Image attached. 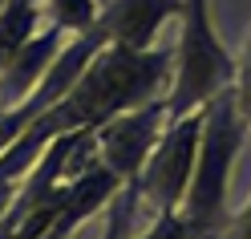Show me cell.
I'll use <instances>...</instances> for the list:
<instances>
[{
    "label": "cell",
    "instance_id": "obj_2",
    "mask_svg": "<svg viewBox=\"0 0 251 239\" xmlns=\"http://www.w3.org/2000/svg\"><path fill=\"white\" fill-rule=\"evenodd\" d=\"M239 138H243V118H239V106H235V85H227L202 106L199 154H195V170L178 207V215L186 223V239H215L227 227L223 207H227V179L235 166Z\"/></svg>",
    "mask_w": 251,
    "mask_h": 239
},
{
    "label": "cell",
    "instance_id": "obj_4",
    "mask_svg": "<svg viewBox=\"0 0 251 239\" xmlns=\"http://www.w3.org/2000/svg\"><path fill=\"white\" fill-rule=\"evenodd\" d=\"M199 134H202V109L162 126L142 174L134 179L138 203H146V211L162 215V211H178L182 207L186 183H191V170H195V154H199Z\"/></svg>",
    "mask_w": 251,
    "mask_h": 239
},
{
    "label": "cell",
    "instance_id": "obj_5",
    "mask_svg": "<svg viewBox=\"0 0 251 239\" xmlns=\"http://www.w3.org/2000/svg\"><path fill=\"white\" fill-rule=\"evenodd\" d=\"M162 126H166V98H154L138 109H126V114H114L109 122L93 126V146H101V162L122 183H134L142 174Z\"/></svg>",
    "mask_w": 251,
    "mask_h": 239
},
{
    "label": "cell",
    "instance_id": "obj_13",
    "mask_svg": "<svg viewBox=\"0 0 251 239\" xmlns=\"http://www.w3.org/2000/svg\"><path fill=\"white\" fill-rule=\"evenodd\" d=\"M231 239H251V203L231 219Z\"/></svg>",
    "mask_w": 251,
    "mask_h": 239
},
{
    "label": "cell",
    "instance_id": "obj_3",
    "mask_svg": "<svg viewBox=\"0 0 251 239\" xmlns=\"http://www.w3.org/2000/svg\"><path fill=\"white\" fill-rule=\"evenodd\" d=\"M178 17H182V37L175 49V69H170L166 122L202 109L219 89L235 81V57L215 37L207 0H182Z\"/></svg>",
    "mask_w": 251,
    "mask_h": 239
},
{
    "label": "cell",
    "instance_id": "obj_14",
    "mask_svg": "<svg viewBox=\"0 0 251 239\" xmlns=\"http://www.w3.org/2000/svg\"><path fill=\"white\" fill-rule=\"evenodd\" d=\"M12 199H17V183H0V219L8 215V207H12Z\"/></svg>",
    "mask_w": 251,
    "mask_h": 239
},
{
    "label": "cell",
    "instance_id": "obj_1",
    "mask_svg": "<svg viewBox=\"0 0 251 239\" xmlns=\"http://www.w3.org/2000/svg\"><path fill=\"white\" fill-rule=\"evenodd\" d=\"M170 69H175V53H166V49H154V45L150 49H126V45L105 41L89 57V65L69 85L65 98L49 106L37 122H28L0 150V183H21L57 134L93 130L114 114L154 102L162 81H170Z\"/></svg>",
    "mask_w": 251,
    "mask_h": 239
},
{
    "label": "cell",
    "instance_id": "obj_8",
    "mask_svg": "<svg viewBox=\"0 0 251 239\" xmlns=\"http://www.w3.org/2000/svg\"><path fill=\"white\" fill-rule=\"evenodd\" d=\"M61 28L49 25L41 37H28L17 53L4 57V65H0V109H12L21 106L28 93L37 89V81L45 77V69L53 65V57L61 53Z\"/></svg>",
    "mask_w": 251,
    "mask_h": 239
},
{
    "label": "cell",
    "instance_id": "obj_10",
    "mask_svg": "<svg viewBox=\"0 0 251 239\" xmlns=\"http://www.w3.org/2000/svg\"><path fill=\"white\" fill-rule=\"evenodd\" d=\"M49 8V21L61 28V33H85V28L98 25V0H45Z\"/></svg>",
    "mask_w": 251,
    "mask_h": 239
},
{
    "label": "cell",
    "instance_id": "obj_17",
    "mask_svg": "<svg viewBox=\"0 0 251 239\" xmlns=\"http://www.w3.org/2000/svg\"><path fill=\"white\" fill-rule=\"evenodd\" d=\"M101 4H105V0H101Z\"/></svg>",
    "mask_w": 251,
    "mask_h": 239
},
{
    "label": "cell",
    "instance_id": "obj_12",
    "mask_svg": "<svg viewBox=\"0 0 251 239\" xmlns=\"http://www.w3.org/2000/svg\"><path fill=\"white\" fill-rule=\"evenodd\" d=\"M138 239H186V223L178 211H162V215H154V223Z\"/></svg>",
    "mask_w": 251,
    "mask_h": 239
},
{
    "label": "cell",
    "instance_id": "obj_9",
    "mask_svg": "<svg viewBox=\"0 0 251 239\" xmlns=\"http://www.w3.org/2000/svg\"><path fill=\"white\" fill-rule=\"evenodd\" d=\"M33 21H37V4L33 0H4L0 4V53H17L21 45L33 37Z\"/></svg>",
    "mask_w": 251,
    "mask_h": 239
},
{
    "label": "cell",
    "instance_id": "obj_11",
    "mask_svg": "<svg viewBox=\"0 0 251 239\" xmlns=\"http://www.w3.org/2000/svg\"><path fill=\"white\" fill-rule=\"evenodd\" d=\"M235 106H239L243 126H251V37H247L243 57L235 61Z\"/></svg>",
    "mask_w": 251,
    "mask_h": 239
},
{
    "label": "cell",
    "instance_id": "obj_6",
    "mask_svg": "<svg viewBox=\"0 0 251 239\" xmlns=\"http://www.w3.org/2000/svg\"><path fill=\"white\" fill-rule=\"evenodd\" d=\"M118 186H122L118 174L109 170L101 158H89V162L65 183L61 211H57V219H53V227L45 231V239H65V235H73L93 211H98V207H105L109 199L118 195Z\"/></svg>",
    "mask_w": 251,
    "mask_h": 239
},
{
    "label": "cell",
    "instance_id": "obj_16",
    "mask_svg": "<svg viewBox=\"0 0 251 239\" xmlns=\"http://www.w3.org/2000/svg\"><path fill=\"white\" fill-rule=\"evenodd\" d=\"M33 4H41V0H33Z\"/></svg>",
    "mask_w": 251,
    "mask_h": 239
},
{
    "label": "cell",
    "instance_id": "obj_7",
    "mask_svg": "<svg viewBox=\"0 0 251 239\" xmlns=\"http://www.w3.org/2000/svg\"><path fill=\"white\" fill-rule=\"evenodd\" d=\"M182 0H105L98 12V25L105 37L126 49H150L154 33L162 28L166 17H178Z\"/></svg>",
    "mask_w": 251,
    "mask_h": 239
},
{
    "label": "cell",
    "instance_id": "obj_15",
    "mask_svg": "<svg viewBox=\"0 0 251 239\" xmlns=\"http://www.w3.org/2000/svg\"><path fill=\"white\" fill-rule=\"evenodd\" d=\"M0 65H4V53H0Z\"/></svg>",
    "mask_w": 251,
    "mask_h": 239
}]
</instances>
